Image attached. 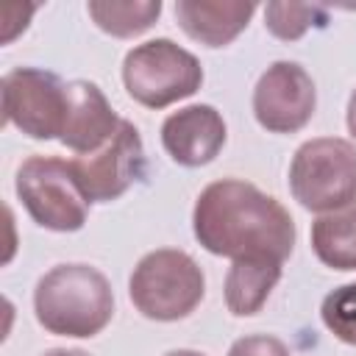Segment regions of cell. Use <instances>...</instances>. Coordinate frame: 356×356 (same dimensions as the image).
Here are the masks:
<instances>
[{
  "instance_id": "obj_3",
  "label": "cell",
  "mask_w": 356,
  "mask_h": 356,
  "mask_svg": "<svg viewBox=\"0 0 356 356\" xmlns=\"http://www.w3.org/2000/svg\"><path fill=\"white\" fill-rule=\"evenodd\" d=\"M128 295L142 317L172 323L189 317L200 306L206 295V278L189 253L159 248L136 261L128 278Z\"/></svg>"
},
{
  "instance_id": "obj_6",
  "label": "cell",
  "mask_w": 356,
  "mask_h": 356,
  "mask_svg": "<svg viewBox=\"0 0 356 356\" xmlns=\"http://www.w3.org/2000/svg\"><path fill=\"white\" fill-rule=\"evenodd\" d=\"M14 189L31 220L47 231H81L89 217V200L83 197L72 167L64 159L28 156L17 170Z\"/></svg>"
},
{
  "instance_id": "obj_5",
  "label": "cell",
  "mask_w": 356,
  "mask_h": 356,
  "mask_svg": "<svg viewBox=\"0 0 356 356\" xmlns=\"http://www.w3.org/2000/svg\"><path fill=\"white\" fill-rule=\"evenodd\" d=\"M125 92L145 108H167L192 97L203 83V67L195 53L167 36L142 42L122 61Z\"/></svg>"
},
{
  "instance_id": "obj_20",
  "label": "cell",
  "mask_w": 356,
  "mask_h": 356,
  "mask_svg": "<svg viewBox=\"0 0 356 356\" xmlns=\"http://www.w3.org/2000/svg\"><path fill=\"white\" fill-rule=\"evenodd\" d=\"M42 356H89V353L81 350V348H50V350H44Z\"/></svg>"
},
{
  "instance_id": "obj_18",
  "label": "cell",
  "mask_w": 356,
  "mask_h": 356,
  "mask_svg": "<svg viewBox=\"0 0 356 356\" xmlns=\"http://www.w3.org/2000/svg\"><path fill=\"white\" fill-rule=\"evenodd\" d=\"M228 356H292V350L270 334H253L242 337L228 348Z\"/></svg>"
},
{
  "instance_id": "obj_7",
  "label": "cell",
  "mask_w": 356,
  "mask_h": 356,
  "mask_svg": "<svg viewBox=\"0 0 356 356\" xmlns=\"http://www.w3.org/2000/svg\"><path fill=\"white\" fill-rule=\"evenodd\" d=\"M67 114V83L39 67L3 75V117L31 139H58Z\"/></svg>"
},
{
  "instance_id": "obj_10",
  "label": "cell",
  "mask_w": 356,
  "mask_h": 356,
  "mask_svg": "<svg viewBox=\"0 0 356 356\" xmlns=\"http://www.w3.org/2000/svg\"><path fill=\"white\" fill-rule=\"evenodd\" d=\"M228 139L222 114L209 103H192L161 122V145L181 167H203L217 159Z\"/></svg>"
},
{
  "instance_id": "obj_16",
  "label": "cell",
  "mask_w": 356,
  "mask_h": 356,
  "mask_svg": "<svg viewBox=\"0 0 356 356\" xmlns=\"http://www.w3.org/2000/svg\"><path fill=\"white\" fill-rule=\"evenodd\" d=\"M328 8L320 3H267L264 6V25L275 39L295 42L312 25H325Z\"/></svg>"
},
{
  "instance_id": "obj_17",
  "label": "cell",
  "mask_w": 356,
  "mask_h": 356,
  "mask_svg": "<svg viewBox=\"0 0 356 356\" xmlns=\"http://www.w3.org/2000/svg\"><path fill=\"white\" fill-rule=\"evenodd\" d=\"M320 317L339 342L356 345V281L331 289L323 298Z\"/></svg>"
},
{
  "instance_id": "obj_21",
  "label": "cell",
  "mask_w": 356,
  "mask_h": 356,
  "mask_svg": "<svg viewBox=\"0 0 356 356\" xmlns=\"http://www.w3.org/2000/svg\"><path fill=\"white\" fill-rule=\"evenodd\" d=\"M164 356H206L200 350H189V348H178V350H167Z\"/></svg>"
},
{
  "instance_id": "obj_1",
  "label": "cell",
  "mask_w": 356,
  "mask_h": 356,
  "mask_svg": "<svg viewBox=\"0 0 356 356\" xmlns=\"http://www.w3.org/2000/svg\"><path fill=\"white\" fill-rule=\"evenodd\" d=\"M195 239L214 256L286 261L295 248L292 214L242 178L209 184L192 209Z\"/></svg>"
},
{
  "instance_id": "obj_15",
  "label": "cell",
  "mask_w": 356,
  "mask_h": 356,
  "mask_svg": "<svg viewBox=\"0 0 356 356\" xmlns=\"http://www.w3.org/2000/svg\"><path fill=\"white\" fill-rule=\"evenodd\" d=\"M86 11L108 36L134 39L159 19L161 0H92L86 3Z\"/></svg>"
},
{
  "instance_id": "obj_14",
  "label": "cell",
  "mask_w": 356,
  "mask_h": 356,
  "mask_svg": "<svg viewBox=\"0 0 356 356\" xmlns=\"http://www.w3.org/2000/svg\"><path fill=\"white\" fill-rule=\"evenodd\" d=\"M312 250L331 270H356V203L312 222Z\"/></svg>"
},
{
  "instance_id": "obj_9",
  "label": "cell",
  "mask_w": 356,
  "mask_h": 356,
  "mask_svg": "<svg viewBox=\"0 0 356 356\" xmlns=\"http://www.w3.org/2000/svg\"><path fill=\"white\" fill-rule=\"evenodd\" d=\"M317 108L312 75L298 61H273L256 81L253 117L270 134H295L306 128Z\"/></svg>"
},
{
  "instance_id": "obj_8",
  "label": "cell",
  "mask_w": 356,
  "mask_h": 356,
  "mask_svg": "<svg viewBox=\"0 0 356 356\" xmlns=\"http://www.w3.org/2000/svg\"><path fill=\"white\" fill-rule=\"evenodd\" d=\"M72 175L89 203H111L145 178V145L134 122L122 120L117 134L95 153L70 161Z\"/></svg>"
},
{
  "instance_id": "obj_12",
  "label": "cell",
  "mask_w": 356,
  "mask_h": 356,
  "mask_svg": "<svg viewBox=\"0 0 356 356\" xmlns=\"http://www.w3.org/2000/svg\"><path fill=\"white\" fill-rule=\"evenodd\" d=\"M256 14V3L239 0H178L175 19L184 33L206 47L231 44Z\"/></svg>"
},
{
  "instance_id": "obj_19",
  "label": "cell",
  "mask_w": 356,
  "mask_h": 356,
  "mask_svg": "<svg viewBox=\"0 0 356 356\" xmlns=\"http://www.w3.org/2000/svg\"><path fill=\"white\" fill-rule=\"evenodd\" d=\"M345 122H348L350 136L356 139V89H353V92H350V97H348V114H345Z\"/></svg>"
},
{
  "instance_id": "obj_2",
  "label": "cell",
  "mask_w": 356,
  "mask_h": 356,
  "mask_svg": "<svg viewBox=\"0 0 356 356\" xmlns=\"http://www.w3.org/2000/svg\"><path fill=\"white\" fill-rule=\"evenodd\" d=\"M33 314L47 334L86 339L111 323L114 292L92 264H56L36 281Z\"/></svg>"
},
{
  "instance_id": "obj_11",
  "label": "cell",
  "mask_w": 356,
  "mask_h": 356,
  "mask_svg": "<svg viewBox=\"0 0 356 356\" xmlns=\"http://www.w3.org/2000/svg\"><path fill=\"white\" fill-rule=\"evenodd\" d=\"M120 117L111 108L103 89L92 81L67 83V114L58 142L81 156L100 150L120 128Z\"/></svg>"
},
{
  "instance_id": "obj_4",
  "label": "cell",
  "mask_w": 356,
  "mask_h": 356,
  "mask_svg": "<svg viewBox=\"0 0 356 356\" xmlns=\"http://www.w3.org/2000/svg\"><path fill=\"white\" fill-rule=\"evenodd\" d=\"M289 192L317 214L356 203V145L339 136L303 142L289 164Z\"/></svg>"
},
{
  "instance_id": "obj_13",
  "label": "cell",
  "mask_w": 356,
  "mask_h": 356,
  "mask_svg": "<svg viewBox=\"0 0 356 356\" xmlns=\"http://www.w3.org/2000/svg\"><path fill=\"white\" fill-rule=\"evenodd\" d=\"M284 261L275 259H236L225 275V306L236 317H250L261 312L270 292L281 281Z\"/></svg>"
}]
</instances>
